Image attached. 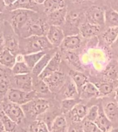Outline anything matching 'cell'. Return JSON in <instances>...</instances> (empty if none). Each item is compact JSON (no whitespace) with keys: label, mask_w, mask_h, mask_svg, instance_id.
Listing matches in <instances>:
<instances>
[{"label":"cell","mask_w":118,"mask_h":132,"mask_svg":"<svg viewBox=\"0 0 118 132\" xmlns=\"http://www.w3.org/2000/svg\"><path fill=\"white\" fill-rule=\"evenodd\" d=\"M53 48V46L48 40L46 35L22 38V48L26 54L50 51Z\"/></svg>","instance_id":"obj_1"},{"label":"cell","mask_w":118,"mask_h":132,"mask_svg":"<svg viewBox=\"0 0 118 132\" xmlns=\"http://www.w3.org/2000/svg\"><path fill=\"white\" fill-rule=\"evenodd\" d=\"M48 27L41 19L31 18L24 26L19 33L23 38L31 36H43L46 35Z\"/></svg>","instance_id":"obj_2"},{"label":"cell","mask_w":118,"mask_h":132,"mask_svg":"<svg viewBox=\"0 0 118 132\" xmlns=\"http://www.w3.org/2000/svg\"><path fill=\"white\" fill-rule=\"evenodd\" d=\"M24 113L30 117H37L43 114L49 109L50 103L44 98H35L26 104L22 105Z\"/></svg>","instance_id":"obj_3"},{"label":"cell","mask_w":118,"mask_h":132,"mask_svg":"<svg viewBox=\"0 0 118 132\" xmlns=\"http://www.w3.org/2000/svg\"><path fill=\"white\" fill-rule=\"evenodd\" d=\"M35 12L27 10H13L11 15V24L13 29L17 33L19 34L22 28L27 22L32 18Z\"/></svg>","instance_id":"obj_4"},{"label":"cell","mask_w":118,"mask_h":132,"mask_svg":"<svg viewBox=\"0 0 118 132\" xmlns=\"http://www.w3.org/2000/svg\"><path fill=\"white\" fill-rule=\"evenodd\" d=\"M37 95V93L33 90L31 91H25L19 89H10L6 97L9 102L22 106L36 98Z\"/></svg>","instance_id":"obj_5"},{"label":"cell","mask_w":118,"mask_h":132,"mask_svg":"<svg viewBox=\"0 0 118 132\" xmlns=\"http://www.w3.org/2000/svg\"><path fill=\"white\" fill-rule=\"evenodd\" d=\"M2 111L17 125L21 123L25 117V113L22 106L13 102H9L4 104Z\"/></svg>","instance_id":"obj_6"},{"label":"cell","mask_w":118,"mask_h":132,"mask_svg":"<svg viewBox=\"0 0 118 132\" xmlns=\"http://www.w3.org/2000/svg\"><path fill=\"white\" fill-rule=\"evenodd\" d=\"M86 18L88 23L102 26L105 24V11L101 7H90L86 13Z\"/></svg>","instance_id":"obj_7"},{"label":"cell","mask_w":118,"mask_h":132,"mask_svg":"<svg viewBox=\"0 0 118 132\" xmlns=\"http://www.w3.org/2000/svg\"><path fill=\"white\" fill-rule=\"evenodd\" d=\"M41 79L47 84L50 90H55L62 88L66 80L64 73L60 71L50 73Z\"/></svg>","instance_id":"obj_8"},{"label":"cell","mask_w":118,"mask_h":132,"mask_svg":"<svg viewBox=\"0 0 118 132\" xmlns=\"http://www.w3.org/2000/svg\"><path fill=\"white\" fill-rule=\"evenodd\" d=\"M46 36L53 47H58L61 46L65 37L64 32L60 26L53 25H50L48 27Z\"/></svg>","instance_id":"obj_9"},{"label":"cell","mask_w":118,"mask_h":132,"mask_svg":"<svg viewBox=\"0 0 118 132\" xmlns=\"http://www.w3.org/2000/svg\"><path fill=\"white\" fill-rule=\"evenodd\" d=\"M14 82L17 89L25 91L33 90V78L30 73L15 76Z\"/></svg>","instance_id":"obj_10"},{"label":"cell","mask_w":118,"mask_h":132,"mask_svg":"<svg viewBox=\"0 0 118 132\" xmlns=\"http://www.w3.org/2000/svg\"><path fill=\"white\" fill-rule=\"evenodd\" d=\"M88 107L82 103H77L69 112V118L73 122H82L86 118Z\"/></svg>","instance_id":"obj_11"},{"label":"cell","mask_w":118,"mask_h":132,"mask_svg":"<svg viewBox=\"0 0 118 132\" xmlns=\"http://www.w3.org/2000/svg\"><path fill=\"white\" fill-rule=\"evenodd\" d=\"M61 62H62V55L59 52H55L53 56L50 60L49 62L48 63L46 67L38 77L39 78H42L50 73L58 71L60 67Z\"/></svg>","instance_id":"obj_12"},{"label":"cell","mask_w":118,"mask_h":132,"mask_svg":"<svg viewBox=\"0 0 118 132\" xmlns=\"http://www.w3.org/2000/svg\"><path fill=\"white\" fill-rule=\"evenodd\" d=\"M66 17L67 10L66 8L64 7L48 13V21L50 23V25L60 26L64 24L66 20Z\"/></svg>","instance_id":"obj_13"},{"label":"cell","mask_w":118,"mask_h":132,"mask_svg":"<svg viewBox=\"0 0 118 132\" xmlns=\"http://www.w3.org/2000/svg\"><path fill=\"white\" fill-rule=\"evenodd\" d=\"M82 44V37L80 35H72L65 37L61 44L65 51H74L79 48Z\"/></svg>","instance_id":"obj_14"},{"label":"cell","mask_w":118,"mask_h":132,"mask_svg":"<svg viewBox=\"0 0 118 132\" xmlns=\"http://www.w3.org/2000/svg\"><path fill=\"white\" fill-rule=\"evenodd\" d=\"M63 91L62 93L64 99H74L77 98L80 95L79 91L77 89L76 85L73 82L71 78L66 80L64 85H63Z\"/></svg>","instance_id":"obj_15"},{"label":"cell","mask_w":118,"mask_h":132,"mask_svg":"<svg viewBox=\"0 0 118 132\" xmlns=\"http://www.w3.org/2000/svg\"><path fill=\"white\" fill-rule=\"evenodd\" d=\"M99 114L94 122L97 127L102 132H107L113 127V123L104 112L103 107L99 106Z\"/></svg>","instance_id":"obj_16"},{"label":"cell","mask_w":118,"mask_h":132,"mask_svg":"<svg viewBox=\"0 0 118 132\" xmlns=\"http://www.w3.org/2000/svg\"><path fill=\"white\" fill-rule=\"evenodd\" d=\"M100 32V26L88 23V22L82 24L80 26L81 36L84 38H91L95 37Z\"/></svg>","instance_id":"obj_17"},{"label":"cell","mask_w":118,"mask_h":132,"mask_svg":"<svg viewBox=\"0 0 118 132\" xmlns=\"http://www.w3.org/2000/svg\"><path fill=\"white\" fill-rule=\"evenodd\" d=\"M39 4L35 0H17L12 6H10L11 11L13 10H27V11L37 12Z\"/></svg>","instance_id":"obj_18"},{"label":"cell","mask_w":118,"mask_h":132,"mask_svg":"<svg viewBox=\"0 0 118 132\" xmlns=\"http://www.w3.org/2000/svg\"><path fill=\"white\" fill-rule=\"evenodd\" d=\"M80 99H90L99 97V93L96 85L91 82H86L79 92Z\"/></svg>","instance_id":"obj_19"},{"label":"cell","mask_w":118,"mask_h":132,"mask_svg":"<svg viewBox=\"0 0 118 132\" xmlns=\"http://www.w3.org/2000/svg\"><path fill=\"white\" fill-rule=\"evenodd\" d=\"M55 53V52H54V51H50V52L49 51V52L46 53L45 55L39 60L38 62L37 63L36 65L35 66V67L31 71L32 75L35 78L38 77L42 73L44 69L46 67L48 63L49 62L50 60L51 59L52 57L53 56V55Z\"/></svg>","instance_id":"obj_20"},{"label":"cell","mask_w":118,"mask_h":132,"mask_svg":"<svg viewBox=\"0 0 118 132\" xmlns=\"http://www.w3.org/2000/svg\"><path fill=\"white\" fill-rule=\"evenodd\" d=\"M65 60L75 71H82V67L79 55L73 51H66Z\"/></svg>","instance_id":"obj_21"},{"label":"cell","mask_w":118,"mask_h":132,"mask_svg":"<svg viewBox=\"0 0 118 132\" xmlns=\"http://www.w3.org/2000/svg\"><path fill=\"white\" fill-rule=\"evenodd\" d=\"M103 75L104 78L111 82L117 81L118 80V62L112 61L106 67L104 71Z\"/></svg>","instance_id":"obj_22"},{"label":"cell","mask_w":118,"mask_h":132,"mask_svg":"<svg viewBox=\"0 0 118 132\" xmlns=\"http://www.w3.org/2000/svg\"><path fill=\"white\" fill-rule=\"evenodd\" d=\"M16 62L15 55L10 51L9 49L5 48L0 53V65L4 67L12 69L13 65Z\"/></svg>","instance_id":"obj_23"},{"label":"cell","mask_w":118,"mask_h":132,"mask_svg":"<svg viewBox=\"0 0 118 132\" xmlns=\"http://www.w3.org/2000/svg\"><path fill=\"white\" fill-rule=\"evenodd\" d=\"M103 110L112 123L118 122V104L117 102H107L103 107Z\"/></svg>","instance_id":"obj_24"},{"label":"cell","mask_w":118,"mask_h":132,"mask_svg":"<svg viewBox=\"0 0 118 132\" xmlns=\"http://www.w3.org/2000/svg\"><path fill=\"white\" fill-rule=\"evenodd\" d=\"M69 75H70V78L71 80H73V82L76 85L79 92L83 87V86L86 82H88V77L82 71L72 70L69 73Z\"/></svg>","instance_id":"obj_25"},{"label":"cell","mask_w":118,"mask_h":132,"mask_svg":"<svg viewBox=\"0 0 118 132\" xmlns=\"http://www.w3.org/2000/svg\"><path fill=\"white\" fill-rule=\"evenodd\" d=\"M67 127V121L64 116H56L52 122L49 132H63Z\"/></svg>","instance_id":"obj_26"},{"label":"cell","mask_w":118,"mask_h":132,"mask_svg":"<svg viewBox=\"0 0 118 132\" xmlns=\"http://www.w3.org/2000/svg\"><path fill=\"white\" fill-rule=\"evenodd\" d=\"M42 5L44 11L47 13L66 7L64 0H45Z\"/></svg>","instance_id":"obj_27"},{"label":"cell","mask_w":118,"mask_h":132,"mask_svg":"<svg viewBox=\"0 0 118 132\" xmlns=\"http://www.w3.org/2000/svg\"><path fill=\"white\" fill-rule=\"evenodd\" d=\"M103 41L108 45H112L118 37V27H108L102 35Z\"/></svg>","instance_id":"obj_28"},{"label":"cell","mask_w":118,"mask_h":132,"mask_svg":"<svg viewBox=\"0 0 118 132\" xmlns=\"http://www.w3.org/2000/svg\"><path fill=\"white\" fill-rule=\"evenodd\" d=\"M46 53V51H39V52L25 54L24 55V62L28 67L30 68V69L32 71L37 63L45 55Z\"/></svg>","instance_id":"obj_29"},{"label":"cell","mask_w":118,"mask_h":132,"mask_svg":"<svg viewBox=\"0 0 118 132\" xmlns=\"http://www.w3.org/2000/svg\"><path fill=\"white\" fill-rule=\"evenodd\" d=\"M33 91L37 94H49L50 93V89L47 84L42 79L37 77V79H33Z\"/></svg>","instance_id":"obj_30"},{"label":"cell","mask_w":118,"mask_h":132,"mask_svg":"<svg viewBox=\"0 0 118 132\" xmlns=\"http://www.w3.org/2000/svg\"><path fill=\"white\" fill-rule=\"evenodd\" d=\"M105 24L108 27H118V12L113 9L105 11Z\"/></svg>","instance_id":"obj_31"},{"label":"cell","mask_w":118,"mask_h":132,"mask_svg":"<svg viewBox=\"0 0 118 132\" xmlns=\"http://www.w3.org/2000/svg\"><path fill=\"white\" fill-rule=\"evenodd\" d=\"M96 85L97 88L99 91V96H106L109 95L115 89V85L113 82L108 81V82H98L97 84H95Z\"/></svg>","instance_id":"obj_32"},{"label":"cell","mask_w":118,"mask_h":132,"mask_svg":"<svg viewBox=\"0 0 118 132\" xmlns=\"http://www.w3.org/2000/svg\"><path fill=\"white\" fill-rule=\"evenodd\" d=\"M0 119L2 122L5 131L13 132L15 131L16 127H17V124L15 123L14 121H13L9 116H7L2 111L0 112Z\"/></svg>","instance_id":"obj_33"},{"label":"cell","mask_w":118,"mask_h":132,"mask_svg":"<svg viewBox=\"0 0 118 132\" xmlns=\"http://www.w3.org/2000/svg\"><path fill=\"white\" fill-rule=\"evenodd\" d=\"M11 70L15 76L30 73L31 72V70L27 66L25 62H16Z\"/></svg>","instance_id":"obj_34"},{"label":"cell","mask_w":118,"mask_h":132,"mask_svg":"<svg viewBox=\"0 0 118 132\" xmlns=\"http://www.w3.org/2000/svg\"><path fill=\"white\" fill-rule=\"evenodd\" d=\"M5 46L6 48L15 54L19 49V43L15 37L13 35H8L5 37Z\"/></svg>","instance_id":"obj_35"},{"label":"cell","mask_w":118,"mask_h":132,"mask_svg":"<svg viewBox=\"0 0 118 132\" xmlns=\"http://www.w3.org/2000/svg\"><path fill=\"white\" fill-rule=\"evenodd\" d=\"M29 132H49L47 125L42 120H35L29 127Z\"/></svg>","instance_id":"obj_36"},{"label":"cell","mask_w":118,"mask_h":132,"mask_svg":"<svg viewBox=\"0 0 118 132\" xmlns=\"http://www.w3.org/2000/svg\"><path fill=\"white\" fill-rule=\"evenodd\" d=\"M80 102V100L77 98L74 99H64L62 102V111L64 113H69L74 106Z\"/></svg>","instance_id":"obj_37"},{"label":"cell","mask_w":118,"mask_h":132,"mask_svg":"<svg viewBox=\"0 0 118 132\" xmlns=\"http://www.w3.org/2000/svg\"><path fill=\"white\" fill-rule=\"evenodd\" d=\"M99 107L98 105H93L89 109H88L87 114H86V118L84 120L94 122L99 114Z\"/></svg>","instance_id":"obj_38"},{"label":"cell","mask_w":118,"mask_h":132,"mask_svg":"<svg viewBox=\"0 0 118 132\" xmlns=\"http://www.w3.org/2000/svg\"><path fill=\"white\" fill-rule=\"evenodd\" d=\"M69 23L73 26H77L82 20V13L78 11H73L69 13V16H67Z\"/></svg>","instance_id":"obj_39"},{"label":"cell","mask_w":118,"mask_h":132,"mask_svg":"<svg viewBox=\"0 0 118 132\" xmlns=\"http://www.w3.org/2000/svg\"><path fill=\"white\" fill-rule=\"evenodd\" d=\"M84 132H102L93 122L84 120L82 122Z\"/></svg>","instance_id":"obj_40"},{"label":"cell","mask_w":118,"mask_h":132,"mask_svg":"<svg viewBox=\"0 0 118 132\" xmlns=\"http://www.w3.org/2000/svg\"><path fill=\"white\" fill-rule=\"evenodd\" d=\"M10 83L7 79L0 80V100H3L10 90Z\"/></svg>","instance_id":"obj_41"},{"label":"cell","mask_w":118,"mask_h":132,"mask_svg":"<svg viewBox=\"0 0 118 132\" xmlns=\"http://www.w3.org/2000/svg\"><path fill=\"white\" fill-rule=\"evenodd\" d=\"M67 132H84L82 122H72L68 128Z\"/></svg>","instance_id":"obj_42"},{"label":"cell","mask_w":118,"mask_h":132,"mask_svg":"<svg viewBox=\"0 0 118 132\" xmlns=\"http://www.w3.org/2000/svg\"><path fill=\"white\" fill-rule=\"evenodd\" d=\"M2 79H7V73L6 71L0 67V80Z\"/></svg>","instance_id":"obj_43"},{"label":"cell","mask_w":118,"mask_h":132,"mask_svg":"<svg viewBox=\"0 0 118 132\" xmlns=\"http://www.w3.org/2000/svg\"><path fill=\"white\" fill-rule=\"evenodd\" d=\"M16 62H24V54H17L15 55Z\"/></svg>","instance_id":"obj_44"},{"label":"cell","mask_w":118,"mask_h":132,"mask_svg":"<svg viewBox=\"0 0 118 132\" xmlns=\"http://www.w3.org/2000/svg\"><path fill=\"white\" fill-rule=\"evenodd\" d=\"M3 1H4V2L5 5H6V6L10 7L14 4L17 0H3Z\"/></svg>","instance_id":"obj_45"},{"label":"cell","mask_w":118,"mask_h":132,"mask_svg":"<svg viewBox=\"0 0 118 132\" xmlns=\"http://www.w3.org/2000/svg\"><path fill=\"white\" fill-rule=\"evenodd\" d=\"M6 6L5 5L4 1L3 0H0V13H2V12L4 11Z\"/></svg>","instance_id":"obj_46"},{"label":"cell","mask_w":118,"mask_h":132,"mask_svg":"<svg viewBox=\"0 0 118 132\" xmlns=\"http://www.w3.org/2000/svg\"><path fill=\"white\" fill-rule=\"evenodd\" d=\"M0 132H6L5 131L4 127V126H3L2 122L1 120V119H0Z\"/></svg>","instance_id":"obj_47"},{"label":"cell","mask_w":118,"mask_h":132,"mask_svg":"<svg viewBox=\"0 0 118 132\" xmlns=\"http://www.w3.org/2000/svg\"><path fill=\"white\" fill-rule=\"evenodd\" d=\"M74 3H77V4H81V3L84 2H85V1H86V0H71Z\"/></svg>","instance_id":"obj_48"},{"label":"cell","mask_w":118,"mask_h":132,"mask_svg":"<svg viewBox=\"0 0 118 132\" xmlns=\"http://www.w3.org/2000/svg\"><path fill=\"white\" fill-rule=\"evenodd\" d=\"M113 45H114V46H115V48L118 51V37H117V39H116V41L114 42Z\"/></svg>","instance_id":"obj_49"},{"label":"cell","mask_w":118,"mask_h":132,"mask_svg":"<svg viewBox=\"0 0 118 132\" xmlns=\"http://www.w3.org/2000/svg\"><path fill=\"white\" fill-rule=\"evenodd\" d=\"M115 98L118 99V85L115 89Z\"/></svg>","instance_id":"obj_50"},{"label":"cell","mask_w":118,"mask_h":132,"mask_svg":"<svg viewBox=\"0 0 118 132\" xmlns=\"http://www.w3.org/2000/svg\"><path fill=\"white\" fill-rule=\"evenodd\" d=\"M35 2L37 4H42L44 2V1L45 0H35Z\"/></svg>","instance_id":"obj_51"},{"label":"cell","mask_w":118,"mask_h":132,"mask_svg":"<svg viewBox=\"0 0 118 132\" xmlns=\"http://www.w3.org/2000/svg\"><path fill=\"white\" fill-rule=\"evenodd\" d=\"M107 132H118V129L117 128H112L111 129H110Z\"/></svg>","instance_id":"obj_52"},{"label":"cell","mask_w":118,"mask_h":132,"mask_svg":"<svg viewBox=\"0 0 118 132\" xmlns=\"http://www.w3.org/2000/svg\"><path fill=\"white\" fill-rule=\"evenodd\" d=\"M1 24H2V18H1V16H0V26H1Z\"/></svg>","instance_id":"obj_53"},{"label":"cell","mask_w":118,"mask_h":132,"mask_svg":"<svg viewBox=\"0 0 118 132\" xmlns=\"http://www.w3.org/2000/svg\"><path fill=\"white\" fill-rule=\"evenodd\" d=\"M116 100H117V103L118 104V99H116Z\"/></svg>","instance_id":"obj_54"},{"label":"cell","mask_w":118,"mask_h":132,"mask_svg":"<svg viewBox=\"0 0 118 132\" xmlns=\"http://www.w3.org/2000/svg\"><path fill=\"white\" fill-rule=\"evenodd\" d=\"M89 1H94V0H89Z\"/></svg>","instance_id":"obj_55"},{"label":"cell","mask_w":118,"mask_h":132,"mask_svg":"<svg viewBox=\"0 0 118 132\" xmlns=\"http://www.w3.org/2000/svg\"><path fill=\"white\" fill-rule=\"evenodd\" d=\"M117 82H118V80H117Z\"/></svg>","instance_id":"obj_56"},{"label":"cell","mask_w":118,"mask_h":132,"mask_svg":"<svg viewBox=\"0 0 118 132\" xmlns=\"http://www.w3.org/2000/svg\"><path fill=\"white\" fill-rule=\"evenodd\" d=\"M117 12H118V11H117Z\"/></svg>","instance_id":"obj_57"},{"label":"cell","mask_w":118,"mask_h":132,"mask_svg":"<svg viewBox=\"0 0 118 132\" xmlns=\"http://www.w3.org/2000/svg\"><path fill=\"white\" fill-rule=\"evenodd\" d=\"M117 62H118V61H117Z\"/></svg>","instance_id":"obj_58"}]
</instances>
